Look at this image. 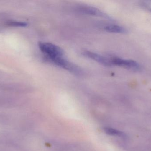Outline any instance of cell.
Masks as SVG:
<instances>
[{"label": "cell", "instance_id": "obj_1", "mask_svg": "<svg viewBox=\"0 0 151 151\" xmlns=\"http://www.w3.org/2000/svg\"><path fill=\"white\" fill-rule=\"evenodd\" d=\"M40 50L45 53L49 59L59 57H64V52L60 47L50 43H39Z\"/></svg>", "mask_w": 151, "mask_h": 151}, {"label": "cell", "instance_id": "obj_7", "mask_svg": "<svg viewBox=\"0 0 151 151\" xmlns=\"http://www.w3.org/2000/svg\"><path fill=\"white\" fill-rule=\"evenodd\" d=\"M104 130L107 134L109 135L119 137H122L124 136V134L122 132L111 128L105 127L104 129Z\"/></svg>", "mask_w": 151, "mask_h": 151}, {"label": "cell", "instance_id": "obj_2", "mask_svg": "<svg viewBox=\"0 0 151 151\" xmlns=\"http://www.w3.org/2000/svg\"><path fill=\"white\" fill-rule=\"evenodd\" d=\"M50 60L56 65L62 67L73 73L76 74H81L82 71L81 68L66 60L64 57L55 58Z\"/></svg>", "mask_w": 151, "mask_h": 151}, {"label": "cell", "instance_id": "obj_3", "mask_svg": "<svg viewBox=\"0 0 151 151\" xmlns=\"http://www.w3.org/2000/svg\"><path fill=\"white\" fill-rule=\"evenodd\" d=\"M113 65L118 66L133 70H138L140 68L139 64L133 60H127L118 57L111 58Z\"/></svg>", "mask_w": 151, "mask_h": 151}, {"label": "cell", "instance_id": "obj_6", "mask_svg": "<svg viewBox=\"0 0 151 151\" xmlns=\"http://www.w3.org/2000/svg\"><path fill=\"white\" fill-rule=\"evenodd\" d=\"M106 31L111 33H125L127 32V30L124 27L117 25H106L105 27Z\"/></svg>", "mask_w": 151, "mask_h": 151}, {"label": "cell", "instance_id": "obj_8", "mask_svg": "<svg viewBox=\"0 0 151 151\" xmlns=\"http://www.w3.org/2000/svg\"><path fill=\"white\" fill-rule=\"evenodd\" d=\"M7 25L9 26L15 27H25L27 25V24L25 22L17 21H9L7 23Z\"/></svg>", "mask_w": 151, "mask_h": 151}, {"label": "cell", "instance_id": "obj_5", "mask_svg": "<svg viewBox=\"0 0 151 151\" xmlns=\"http://www.w3.org/2000/svg\"><path fill=\"white\" fill-rule=\"evenodd\" d=\"M82 54L85 56L95 60L105 66H113L111 58H107L105 57L88 51H83Z\"/></svg>", "mask_w": 151, "mask_h": 151}, {"label": "cell", "instance_id": "obj_9", "mask_svg": "<svg viewBox=\"0 0 151 151\" xmlns=\"http://www.w3.org/2000/svg\"><path fill=\"white\" fill-rule=\"evenodd\" d=\"M144 5H145L146 8L149 9L150 11H151V1H145L143 3Z\"/></svg>", "mask_w": 151, "mask_h": 151}, {"label": "cell", "instance_id": "obj_4", "mask_svg": "<svg viewBox=\"0 0 151 151\" xmlns=\"http://www.w3.org/2000/svg\"><path fill=\"white\" fill-rule=\"evenodd\" d=\"M77 10L79 12L83 14L101 17L110 20H112L111 18L106 13L95 7L88 6H81L78 7Z\"/></svg>", "mask_w": 151, "mask_h": 151}]
</instances>
